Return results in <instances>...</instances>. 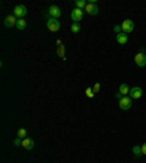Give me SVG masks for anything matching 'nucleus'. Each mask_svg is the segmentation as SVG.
<instances>
[{
  "label": "nucleus",
  "mask_w": 146,
  "mask_h": 163,
  "mask_svg": "<svg viewBox=\"0 0 146 163\" xmlns=\"http://www.w3.org/2000/svg\"><path fill=\"white\" fill-rule=\"evenodd\" d=\"M92 89H94V92H95V93H98V92L101 90V84H99V83H95V84H94V87H92Z\"/></svg>",
  "instance_id": "obj_21"
},
{
  "label": "nucleus",
  "mask_w": 146,
  "mask_h": 163,
  "mask_svg": "<svg viewBox=\"0 0 146 163\" xmlns=\"http://www.w3.org/2000/svg\"><path fill=\"white\" fill-rule=\"evenodd\" d=\"M45 15H48L50 17H53V19H59V17L62 16V10H60V7L56 5H53L48 7V10L45 12Z\"/></svg>",
  "instance_id": "obj_2"
},
{
  "label": "nucleus",
  "mask_w": 146,
  "mask_h": 163,
  "mask_svg": "<svg viewBox=\"0 0 146 163\" xmlns=\"http://www.w3.org/2000/svg\"><path fill=\"white\" fill-rule=\"evenodd\" d=\"M18 23V17L12 13V15H7L5 17V26L6 28H12V26H16Z\"/></svg>",
  "instance_id": "obj_9"
},
{
  "label": "nucleus",
  "mask_w": 146,
  "mask_h": 163,
  "mask_svg": "<svg viewBox=\"0 0 146 163\" xmlns=\"http://www.w3.org/2000/svg\"><path fill=\"white\" fill-rule=\"evenodd\" d=\"M121 28H123V32L124 34H130L135 31V23L132 19H126L123 23H121Z\"/></svg>",
  "instance_id": "obj_7"
},
{
  "label": "nucleus",
  "mask_w": 146,
  "mask_h": 163,
  "mask_svg": "<svg viewBox=\"0 0 146 163\" xmlns=\"http://www.w3.org/2000/svg\"><path fill=\"white\" fill-rule=\"evenodd\" d=\"M45 25H47V28L50 29L51 32H57V31L60 29V22H59V19H53V17H48Z\"/></svg>",
  "instance_id": "obj_4"
},
{
  "label": "nucleus",
  "mask_w": 146,
  "mask_h": 163,
  "mask_svg": "<svg viewBox=\"0 0 146 163\" xmlns=\"http://www.w3.org/2000/svg\"><path fill=\"white\" fill-rule=\"evenodd\" d=\"M13 144H15V146H22V138H19V137H18V138H15Z\"/></svg>",
  "instance_id": "obj_23"
},
{
  "label": "nucleus",
  "mask_w": 146,
  "mask_h": 163,
  "mask_svg": "<svg viewBox=\"0 0 146 163\" xmlns=\"http://www.w3.org/2000/svg\"><path fill=\"white\" fill-rule=\"evenodd\" d=\"M85 12H86L88 15H91V16H95V15H98L99 9H98V6H96L95 3H88L86 7H85Z\"/></svg>",
  "instance_id": "obj_10"
},
{
  "label": "nucleus",
  "mask_w": 146,
  "mask_h": 163,
  "mask_svg": "<svg viewBox=\"0 0 146 163\" xmlns=\"http://www.w3.org/2000/svg\"><path fill=\"white\" fill-rule=\"evenodd\" d=\"M114 31L117 32V35H118V34H121V31H123V28H121V25H116V26H114Z\"/></svg>",
  "instance_id": "obj_22"
},
{
  "label": "nucleus",
  "mask_w": 146,
  "mask_h": 163,
  "mask_svg": "<svg viewBox=\"0 0 146 163\" xmlns=\"http://www.w3.org/2000/svg\"><path fill=\"white\" fill-rule=\"evenodd\" d=\"M26 25H28V23H26V21H25V19H18L16 28L19 29V31H23V29L26 28Z\"/></svg>",
  "instance_id": "obj_14"
},
{
  "label": "nucleus",
  "mask_w": 146,
  "mask_h": 163,
  "mask_svg": "<svg viewBox=\"0 0 146 163\" xmlns=\"http://www.w3.org/2000/svg\"><path fill=\"white\" fill-rule=\"evenodd\" d=\"M116 40H117L118 44H127V42H129V37L124 34V32H121V34L116 35Z\"/></svg>",
  "instance_id": "obj_12"
},
{
  "label": "nucleus",
  "mask_w": 146,
  "mask_h": 163,
  "mask_svg": "<svg viewBox=\"0 0 146 163\" xmlns=\"http://www.w3.org/2000/svg\"><path fill=\"white\" fill-rule=\"evenodd\" d=\"M135 63L137 64V67H145L146 66V52L140 51L135 56Z\"/></svg>",
  "instance_id": "obj_6"
},
{
  "label": "nucleus",
  "mask_w": 146,
  "mask_h": 163,
  "mask_svg": "<svg viewBox=\"0 0 146 163\" xmlns=\"http://www.w3.org/2000/svg\"><path fill=\"white\" fill-rule=\"evenodd\" d=\"M85 93H86V96H88V98H91V99L95 96V92H94V89H92V87H86Z\"/></svg>",
  "instance_id": "obj_19"
},
{
  "label": "nucleus",
  "mask_w": 146,
  "mask_h": 163,
  "mask_svg": "<svg viewBox=\"0 0 146 163\" xmlns=\"http://www.w3.org/2000/svg\"><path fill=\"white\" fill-rule=\"evenodd\" d=\"M26 13H28V9H26V6H23V5H18V6H15V9H13V15H15L18 19H25Z\"/></svg>",
  "instance_id": "obj_1"
},
{
  "label": "nucleus",
  "mask_w": 146,
  "mask_h": 163,
  "mask_svg": "<svg viewBox=\"0 0 146 163\" xmlns=\"http://www.w3.org/2000/svg\"><path fill=\"white\" fill-rule=\"evenodd\" d=\"M118 92H120V93H121L123 96H127L130 93V87L126 83H123V84H120V87H118Z\"/></svg>",
  "instance_id": "obj_13"
},
{
  "label": "nucleus",
  "mask_w": 146,
  "mask_h": 163,
  "mask_svg": "<svg viewBox=\"0 0 146 163\" xmlns=\"http://www.w3.org/2000/svg\"><path fill=\"white\" fill-rule=\"evenodd\" d=\"M116 98H117L118 101H120V99H121V98H123V95H121V93H120V92H117V93H116Z\"/></svg>",
  "instance_id": "obj_25"
},
{
  "label": "nucleus",
  "mask_w": 146,
  "mask_h": 163,
  "mask_svg": "<svg viewBox=\"0 0 146 163\" xmlns=\"http://www.w3.org/2000/svg\"><path fill=\"white\" fill-rule=\"evenodd\" d=\"M142 153H143V154H145V156H146V143H143V144H142Z\"/></svg>",
  "instance_id": "obj_24"
},
{
  "label": "nucleus",
  "mask_w": 146,
  "mask_h": 163,
  "mask_svg": "<svg viewBox=\"0 0 146 163\" xmlns=\"http://www.w3.org/2000/svg\"><path fill=\"white\" fill-rule=\"evenodd\" d=\"M72 32L73 34H78L79 31H80V25H79V23H72Z\"/></svg>",
  "instance_id": "obj_20"
},
{
  "label": "nucleus",
  "mask_w": 146,
  "mask_h": 163,
  "mask_svg": "<svg viewBox=\"0 0 146 163\" xmlns=\"http://www.w3.org/2000/svg\"><path fill=\"white\" fill-rule=\"evenodd\" d=\"M56 54H57V56H59V57H60L62 60H66V56H64V45H60V47L57 48Z\"/></svg>",
  "instance_id": "obj_15"
},
{
  "label": "nucleus",
  "mask_w": 146,
  "mask_h": 163,
  "mask_svg": "<svg viewBox=\"0 0 146 163\" xmlns=\"http://www.w3.org/2000/svg\"><path fill=\"white\" fill-rule=\"evenodd\" d=\"M118 107L120 109H123V111H127L132 108V98L130 96H123L120 101H118Z\"/></svg>",
  "instance_id": "obj_5"
},
{
  "label": "nucleus",
  "mask_w": 146,
  "mask_h": 163,
  "mask_svg": "<svg viewBox=\"0 0 146 163\" xmlns=\"http://www.w3.org/2000/svg\"><path fill=\"white\" fill-rule=\"evenodd\" d=\"M83 13L85 12L82 10V9H78V7H75L72 10V13H70V17H72V21L75 23H79L82 19H83Z\"/></svg>",
  "instance_id": "obj_3"
},
{
  "label": "nucleus",
  "mask_w": 146,
  "mask_h": 163,
  "mask_svg": "<svg viewBox=\"0 0 146 163\" xmlns=\"http://www.w3.org/2000/svg\"><path fill=\"white\" fill-rule=\"evenodd\" d=\"M130 98L132 99H140L142 95H143V90L139 86H135V87H130Z\"/></svg>",
  "instance_id": "obj_8"
},
{
  "label": "nucleus",
  "mask_w": 146,
  "mask_h": 163,
  "mask_svg": "<svg viewBox=\"0 0 146 163\" xmlns=\"http://www.w3.org/2000/svg\"><path fill=\"white\" fill-rule=\"evenodd\" d=\"M35 146V143L32 138H29V137H26V138H23L22 140V147L25 149V150H32Z\"/></svg>",
  "instance_id": "obj_11"
},
{
  "label": "nucleus",
  "mask_w": 146,
  "mask_h": 163,
  "mask_svg": "<svg viewBox=\"0 0 146 163\" xmlns=\"http://www.w3.org/2000/svg\"><path fill=\"white\" fill-rule=\"evenodd\" d=\"M75 5H76L78 9H82V10H83L85 7H86V5H88V2H85V0H76Z\"/></svg>",
  "instance_id": "obj_16"
},
{
  "label": "nucleus",
  "mask_w": 146,
  "mask_h": 163,
  "mask_svg": "<svg viewBox=\"0 0 146 163\" xmlns=\"http://www.w3.org/2000/svg\"><path fill=\"white\" fill-rule=\"evenodd\" d=\"M18 137H19V138H26V130L25 128H19L18 130Z\"/></svg>",
  "instance_id": "obj_18"
},
{
  "label": "nucleus",
  "mask_w": 146,
  "mask_h": 163,
  "mask_svg": "<svg viewBox=\"0 0 146 163\" xmlns=\"http://www.w3.org/2000/svg\"><path fill=\"white\" fill-rule=\"evenodd\" d=\"M133 154H135L136 157L142 156V154H143V153H142V147L140 146H133Z\"/></svg>",
  "instance_id": "obj_17"
}]
</instances>
